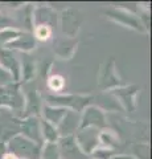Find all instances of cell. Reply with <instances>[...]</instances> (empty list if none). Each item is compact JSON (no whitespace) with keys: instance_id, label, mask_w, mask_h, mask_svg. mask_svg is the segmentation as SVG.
I'll return each mask as SVG.
<instances>
[{"instance_id":"1","label":"cell","mask_w":152,"mask_h":159,"mask_svg":"<svg viewBox=\"0 0 152 159\" xmlns=\"http://www.w3.org/2000/svg\"><path fill=\"white\" fill-rule=\"evenodd\" d=\"M36 34H37V37L40 39V40H45L49 37V34H50V31H49V28L48 27H38L37 28V31H36Z\"/></svg>"},{"instance_id":"2","label":"cell","mask_w":152,"mask_h":159,"mask_svg":"<svg viewBox=\"0 0 152 159\" xmlns=\"http://www.w3.org/2000/svg\"><path fill=\"white\" fill-rule=\"evenodd\" d=\"M49 85H50L52 89H56V90H58V89H61L62 85H63V81H62V78L61 77H52L50 78V81H49Z\"/></svg>"},{"instance_id":"3","label":"cell","mask_w":152,"mask_h":159,"mask_svg":"<svg viewBox=\"0 0 152 159\" xmlns=\"http://www.w3.org/2000/svg\"><path fill=\"white\" fill-rule=\"evenodd\" d=\"M4 159H16V158H15L13 155H11V154H8V155H6V158H4Z\"/></svg>"}]
</instances>
